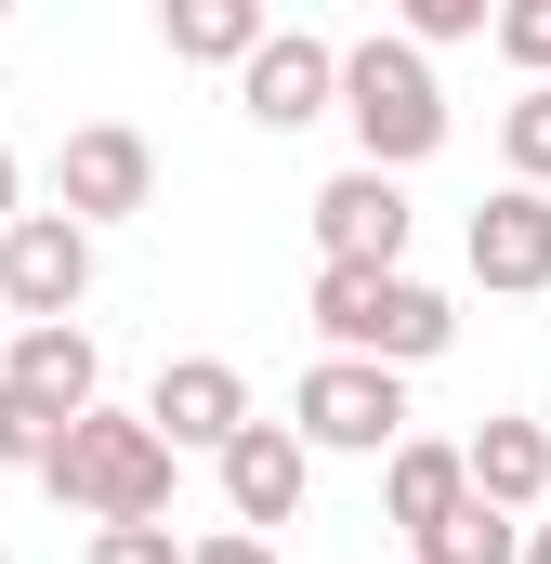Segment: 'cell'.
I'll return each instance as SVG.
<instances>
[{"mask_svg": "<svg viewBox=\"0 0 551 564\" xmlns=\"http://www.w3.org/2000/svg\"><path fill=\"white\" fill-rule=\"evenodd\" d=\"M13 224H26V158L0 144V237H13Z\"/></svg>", "mask_w": 551, "mask_h": 564, "instance_id": "cell-23", "label": "cell"}, {"mask_svg": "<svg viewBox=\"0 0 551 564\" xmlns=\"http://www.w3.org/2000/svg\"><path fill=\"white\" fill-rule=\"evenodd\" d=\"M53 210L66 224H132V210H158V144L132 132V119H79V132L53 144Z\"/></svg>", "mask_w": 551, "mask_h": 564, "instance_id": "cell-5", "label": "cell"}, {"mask_svg": "<svg viewBox=\"0 0 551 564\" xmlns=\"http://www.w3.org/2000/svg\"><path fill=\"white\" fill-rule=\"evenodd\" d=\"M210 473H224V512L263 539V525H289V512H302V486H315V446H302L289 421H250L224 459H210Z\"/></svg>", "mask_w": 551, "mask_h": 564, "instance_id": "cell-10", "label": "cell"}, {"mask_svg": "<svg viewBox=\"0 0 551 564\" xmlns=\"http://www.w3.org/2000/svg\"><path fill=\"white\" fill-rule=\"evenodd\" d=\"M526 564H551V525H526Z\"/></svg>", "mask_w": 551, "mask_h": 564, "instance_id": "cell-24", "label": "cell"}, {"mask_svg": "<svg viewBox=\"0 0 551 564\" xmlns=\"http://www.w3.org/2000/svg\"><path fill=\"white\" fill-rule=\"evenodd\" d=\"M315 341L328 355H355V368H433L446 341H460V315H446V289L420 276H355V263H315Z\"/></svg>", "mask_w": 551, "mask_h": 564, "instance_id": "cell-3", "label": "cell"}, {"mask_svg": "<svg viewBox=\"0 0 551 564\" xmlns=\"http://www.w3.org/2000/svg\"><path fill=\"white\" fill-rule=\"evenodd\" d=\"M315 263L408 276V184H395V171H328V184H315Z\"/></svg>", "mask_w": 551, "mask_h": 564, "instance_id": "cell-8", "label": "cell"}, {"mask_svg": "<svg viewBox=\"0 0 551 564\" xmlns=\"http://www.w3.org/2000/svg\"><path fill=\"white\" fill-rule=\"evenodd\" d=\"M342 119H355V171H395V184L446 144V79H433V53L408 26L342 40Z\"/></svg>", "mask_w": 551, "mask_h": 564, "instance_id": "cell-1", "label": "cell"}, {"mask_svg": "<svg viewBox=\"0 0 551 564\" xmlns=\"http://www.w3.org/2000/svg\"><path fill=\"white\" fill-rule=\"evenodd\" d=\"M144 421L171 433V459H184V446H210V459H224L263 408H250V381H237L224 355H171V368H158V394H144Z\"/></svg>", "mask_w": 551, "mask_h": 564, "instance_id": "cell-9", "label": "cell"}, {"mask_svg": "<svg viewBox=\"0 0 551 564\" xmlns=\"http://www.w3.org/2000/svg\"><path fill=\"white\" fill-rule=\"evenodd\" d=\"M0 564H13V552H0Z\"/></svg>", "mask_w": 551, "mask_h": 564, "instance_id": "cell-26", "label": "cell"}, {"mask_svg": "<svg viewBox=\"0 0 551 564\" xmlns=\"http://www.w3.org/2000/svg\"><path fill=\"white\" fill-rule=\"evenodd\" d=\"M0 381H13L26 408H53V421H93V408H106V355H93V328H13Z\"/></svg>", "mask_w": 551, "mask_h": 564, "instance_id": "cell-12", "label": "cell"}, {"mask_svg": "<svg viewBox=\"0 0 551 564\" xmlns=\"http://www.w3.org/2000/svg\"><path fill=\"white\" fill-rule=\"evenodd\" d=\"M499 158H512V184H539V197H551V79L499 106Z\"/></svg>", "mask_w": 551, "mask_h": 564, "instance_id": "cell-17", "label": "cell"}, {"mask_svg": "<svg viewBox=\"0 0 551 564\" xmlns=\"http://www.w3.org/2000/svg\"><path fill=\"white\" fill-rule=\"evenodd\" d=\"M158 40H171L184 66H250L276 40V13L263 0H158Z\"/></svg>", "mask_w": 551, "mask_h": 564, "instance_id": "cell-15", "label": "cell"}, {"mask_svg": "<svg viewBox=\"0 0 551 564\" xmlns=\"http://www.w3.org/2000/svg\"><path fill=\"white\" fill-rule=\"evenodd\" d=\"M53 446H66V421H53V408H26V394L0 381V473H53Z\"/></svg>", "mask_w": 551, "mask_h": 564, "instance_id": "cell-18", "label": "cell"}, {"mask_svg": "<svg viewBox=\"0 0 551 564\" xmlns=\"http://www.w3.org/2000/svg\"><path fill=\"white\" fill-rule=\"evenodd\" d=\"M40 486H53L66 512H93V525H171L184 459H171V433L144 421V408H93V421H66V446H53Z\"/></svg>", "mask_w": 551, "mask_h": 564, "instance_id": "cell-2", "label": "cell"}, {"mask_svg": "<svg viewBox=\"0 0 551 564\" xmlns=\"http://www.w3.org/2000/svg\"><path fill=\"white\" fill-rule=\"evenodd\" d=\"M499 53L526 66V93L551 79V0H499Z\"/></svg>", "mask_w": 551, "mask_h": 564, "instance_id": "cell-21", "label": "cell"}, {"mask_svg": "<svg viewBox=\"0 0 551 564\" xmlns=\"http://www.w3.org/2000/svg\"><path fill=\"white\" fill-rule=\"evenodd\" d=\"M473 289H499V302L551 289V197L539 184H499V197L473 210Z\"/></svg>", "mask_w": 551, "mask_h": 564, "instance_id": "cell-11", "label": "cell"}, {"mask_svg": "<svg viewBox=\"0 0 551 564\" xmlns=\"http://www.w3.org/2000/svg\"><path fill=\"white\" fill-rule=\"evenodd\" d=\"M237 119H250V132H315V119H342V40H328V26H276L263 53L237 66Z\"/></svg>", "mask_w": 551, "mask_h": 564, "instance_id": "cell-6", "label": "cell"}, {"mask_svg": "<svg viewBox=\"0 0 551 564\" xmlns=\"http://www.w3.org/2000/svg\"><path fill=\"white\" fill-rule=\"evenodd\" d=\"M460 499H473V459H460V446H433V433H408V446L381 459V512H395L408 539H433V525H446Z\"/></svg>", "mask_w": 551, "mask_h": 564, "instance_id": "cell-14", "label": "cell"}, {"mask_svg": "<svg viewBox=\"0 0 551 564\" xmlns=\"http://www.w3.org/2000/svg\"><path fill=\"white\" fill-rule=\"evenodd\" d=\"M0 355H13V302H0Z\"/></svg>", "mask_w": 551, "mask_h": 564, "instance_id": "cell-25", "label": "cell"}, {"mask_svg": "<svg viewBox=\"0 0 551 564\" xmlns=\"http://www.w3.org/2000/svg\"><path fill=\"white\" fill-rule=\"evenodd\" d=\"M460 459H473V499L512 512V525L551 499V433L526 421V408H512V421H473V433H460Z\"/></svg>", "mask_w": 551, "mask_h": 564, "instance_id": "cell-13", "label": "cell"}, {"mask_svg": "<svg viewBox=\"0 0 551 564\" xmlns=\"http://www.w3.org/2000/svg\"><path fill=\"white\" fill-rule=\"evenodd\" d=\"M79 564H197V539H171V525H93Z\"/></svg>", "mask_w": 551, "mask_h": 564, "instance_id": "cell-20", "label": "cell"}, {"mask_svg": "<svg viewBox=\"0 0 551 564\" xmlns=\"http://www.w3.org/2000/svg\"><path fill=\"white\" fill-rule=\"evenodd\" d=\"M408 552H420V564H526V525L486 512V499H460V512H446L433 539H408Z\"/></svg>", "mask_w": 551, "mask_h": 564, "instance_id": "cell-16", "label": "cell"}, {"mask_svg": "<svg viewBox=\"0 0 551 564\" xmlns=\"http://www.w3.org/2000/svg\"><path fill=\"white\" fill-rule=\"evenodd\" d=\"M197 564H289L276 539H250V525H224V539H197Z\"/></svg>", "mask_w": 551, "mask_h": 564, "instance_id": "cell-22", "label": "cell"}, {"mask_svg": "<svg viewBox=\"0 0 551 564\" xmlns=\"http://www.w3.org/2000/svg\"><path fill=\"white\" fill-rule=\"evenodd\" d=\"M289 433L315 459H395L408 446V381L395 368H355V355H315L289 381Z\"/></svg>", "mask_w": 551, "mask_h": 564, "instance_id": "cell-4", "label": "cell"}, {"mask_svg": "<svg viewBox=\"0 0 551 564\" xmlns=\"http://www.w3.org/2000/svg\"><path fill=\"white\" fill-rule=\"evenodd\" d=\"M420 53H460V40H499V0H408Z\"/></svg>", "mask_w": 551, "mask_h": 564, "instance_id": "cell-19", "label": "cell"}, {"mask_svg": "<svg viewBox=\"0 0 551 564\" xmlns=\"http://www.w3.org/2000/svg\"><path fill=\"white\" fill-rule=\"evenodd\" d=\"M0 302H13V328H79V302H93V224L26 210L0 237Z\"/></svg>", "mask_w": 551, "mask_h": 564, "instance_id": "cell-7", "label": "cell"}]
</instances>
